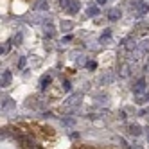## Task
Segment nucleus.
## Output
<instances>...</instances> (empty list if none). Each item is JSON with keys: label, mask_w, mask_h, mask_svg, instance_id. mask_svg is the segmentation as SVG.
Instances as JSON below:
<instances>
[{"label": "nucleus", "mask_w": 149, "mask_h": 149, "mask_svg": "<svg viewBox=\"0 0 149 149\" xmlns=\"http://www.w3.org/2000/svg\"><path fill=\"white\" fill-rule=\"evenodd\" d=\"M88 15H90V16H95V15H97V7H92V9H88Z\"/></svg>", "instance_id": "f03ea898"}, {"label": "nucleus", "mask_w": 149, "mask_h": 149, "mask_svg": "<svg viewBox=\"0 0 149 149\" xmlns=\"http://www.w3.org/2000/svg\"><path fill=\"white\" fill-rule=\"evenodd\" d=\"M11 81V76H9V72H6V77H2V84H7Z\"/></svg>", "instance_id": "f257e3e1"}, {"label": "nucleus", "mask_w": 149, "mask_h": 149, "mask_svg": "<svg viewBox=\"0 0 149 149\" xmlns=\"http://www.w3.org/2000/svg\"><path fill=\"white\" fill-rule=\"evenodd\" d=\"M104 2H106V0H99V4H104Z\"/></svg>", "instance_id": "20e7f679"}, {"label": "nucleus", "mask_w": 149, "mask_h": 149, "mask_svg": "<svg viewBox=\"0 0 149 149\" xmlns=\"http://www.w3.org/2000/svg\"><path fill=\"white\" fill-rule=\"evenodd\" d=\"M68 2H70V0H59V4H61L63 7H67V6H68Z\"/></svg>", "instance_id": "7ed1b4c3"}]
</instances>
